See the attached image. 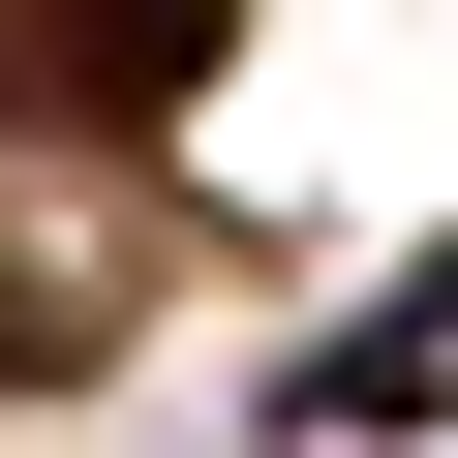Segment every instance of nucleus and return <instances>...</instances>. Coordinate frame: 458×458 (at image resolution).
Masks as SVG:
<instances>
[{
    "instance_id": "obj_1",
    "label": "nucleus",
    "mask_w": 458,
    "mask_h": 458,
    "mask_svg": "<svg viewBox=\"0 0 458 458\" xmlns=\"http://www.w3.org/2000/svg\"><path fill=\"white\" fill-rule=\"evenodd\" d=\"M31 31H62V92H183L214 31H245V0H31Z\"/></svg>"
}]
</instances>
